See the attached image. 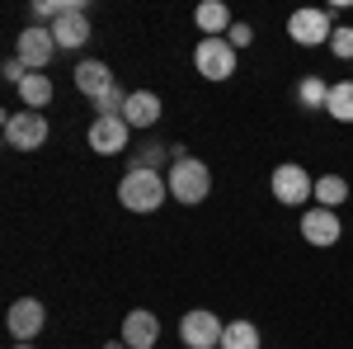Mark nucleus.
I'll list each match as a JSON object with an SVG mask.
<instances>
[{
	"instance_id": "dca6fc26",
	"label": "nucleus",
	"mask_w": 353,
	"mask_h": 349,
	"mask_svg": "<svg viewBox=\"0 0 353 349\" xmlns=\"http://www.w3.org/2000/svg\"><path fill=\"white\" fill-rule=\"evenodd\" d=\"M193 24L203 28V38H226L236 19H231V10H226L221 0H203V5L193 10Z\"/></svg>"
},
{
	"instance_id": "9b49d317",
	"label": "nucleus",
	"mask_w": 353,
	"mask_h": 349,
	"mask_svg": "<svg viewBox=\"0 0 353 349\" xmlns=\"http://www.w3.org/2000/svg\"><path fill=\"white\" fill-rule=\"evenodd\" d=\"M128 137H132L128 118H94L90 123V151L94 156H123L128 151Z\"/></svg>"
},
{
	"instance_id": "6e6552de",
	"label": "nucleus",
	"mask_w": 353,
	"mask_h": 349,
	"mask_svg": "<svg viewBox=\"0 0 353 349\" xmlns=\"http://www.w3.org/2000/svg\"><path fill=\"white\" fill-rule=\"evenodd\" d=\"M344 236V222L334 208H321V203H311L306 213H301V241L316 245V250H330V245H339Z\"/></svg>"
},
{
	"instance_id": "9d476101",
	"label": "nucleus",
	"mask_w": 353,
	"mask_h": 349,
	"mask_svg": "<svg viewBox=\"0 0 353 349\" xmlns=\"http://www.w3.org/2000/svg\"><path fill=\"white\" fill-rule=\"evenodd\" d=\"M5 326H10V335H14L19 345H33V340H38V330L48 326V307H43L38 297H19V302H10Z\"/></svg>"
},
{
	"instance_id": "1a4fd4ad",
	"label": "nucleus",
	"mask_w": 353,
	"mask_h": 349,
	"mask_svg": "<svg viewBox=\"0 0 353 349\" xmlns=\"http://www.w3.org/2000/svg\"><path fill=\"white\" fill-rule=\"evenodd\" d=\"M61 53L57 48V38H52V28H43V24H28L24 33H19V43H14V57L24 62L28 71H43V66H52V57Z\"/></svg>"
},
{
	"instance_id": "2eb2a0df",
	"label": "nucleus",
	"mask_w": 353,
	"mask_h": 349,
	"mask_svg": "<svg viewBox=\"0 0 353 349\" xmlns=\"http://www.w3.org/2000/svg\"><path fill=\"white\" fill-rule=\"evenodd\" d=\"M113 85H118V81H113L109 62H99V57H85L81 66H76V90H81V95H90V100L109 95Z\"/></svg>"
},
{
	"instance_id": "aec40b11",
	"label": "nucleus",
	"mask_w": 353,
	"mask_h": 349,
	"mask_svg": "<svg viewBox=\"0 0 353 349\" xmlns=\"http://www.w3.org/2000/svg\"><path fill=\"white\" fill-rule=\"evenodd\" d=\"M325 113L334 118V123H353V76H349V81H334V85H330Z\"/></svg>"
},
{
	"instance_id": "423d86ee",
	"label": "nucleus",
	"mask_w": 353,
	"mask_h": 349,
	"mask_svg": "<svg viewBox=\"0 0 353 349\" xmlns=\"http://www.w3.org/2000/svg\"><path fill=\"white\" fill-rule=\"evenodd\" d=\"M48 118L43 113H33V109H24V113H5V147L10 151H38L43 142H48Z\"/></svg>"
},
{
	"instance_id": "4468645a",
	"label": "nucleus",
	"mask_w": 353,
	"mask_h": 349,
	"mask_svg": "<svg viewBox=\"0 0 353 349\" xmlns=\"http://www.w3.org/2000/svg\"><path fill=\"white\" fill-rule=\"evenodd\" d=\"M161 113H165V104H161L156 90H132V95H128V109H123L128 128H156Z\"/></svg>"
},
{
	"instance_id": "4be33fe9",
	"label": "nucleus",
	"mask_w": 353,
	"mask_h": 349,
	"mask_svg": "<svg viewBox=\"0 0 353 349\" xmlns=\"http://www.w3.org/2000/svg\"><path fill=\"white\" fill-rule=\"evenodd\" d=\"M170 151L174 147H165V142H141V151L132 156V170H161L165 161H174Z\"/></svg>"
},
{
	"instance_id": "ddd939ff",
	"label": "nucleus",
	"mask_w": 353,
	"mask_h": 349,
	"mask_svg": "<svg viewBox=\"0 0 353 349\" xmlns=\"http://www.w3.org/2000/svg\"><path fill=\"white\" fill-rule=\"evenodd\" d=\"M118 340H123L128 349H156V345H161V317H156V312H141V307L128 312Z\"/></svg>"
},
{
	"instance_id": "b1692460",
	"label": "nucleus",
	"mask_w": 353,
	"mask_h": 349,
	"mask_svg": "<svg viewBox=\"0 0 353 349\" xmlns=\"http://www.w3.org/2000/svg\"><path fill=\"white\" fill-rule=\"evenodd\" d=\"M226 43H231L236 53H241V48H254V28L245 24V19H236V24H231V33H226Z\"/></svg>"
},
{
	"instance_id": "20e7f679",
	"label": "nucleus",
	"mask_w": 353,
	"mask_h": 349,
	"mask_svg": "<svg viewBox=\"0 0 353 349\" xmlns=\"http://www.w3.org/2000/svg\"><path fill=\"white\" fill-rule=\"evenodd\" d=\"M334 10H316V5H306V10H292L288 15V38L297 43V48H321L330 43V33H334Z\"/></svg>"
},
{
	"instance_id": "a878e982",
	"label": "nucleus",
	"mask_w": 353,
	"mask_h": 349,
	"mask_svg": "<svg viewBox=\"0 0 353 349\" xmlns=\"http://www.w3.org/2000/svg\"><path fill=\"white\" fill-rule=\"evenodd\" d=\"M14 349H38V345H14Z\"/></svg>"
},
{
	"instance_id": "393cba45",
	"label": "nucleus",
	"mask_w": 353,
	"mask_h": 349,
	"mask_svg": "<svg viewBox=\"0 0 353 349\" xmlns=\"http://www.w3.org/2000/svg\"><path fill=\"white\" fill-rule=\"evenodd\" d=\"M104 349H128V345H123V340H104Z\"/></svg>"
},
{
	"instance_id": "f257e3e1",
	"label": "nucleus",
	"mask_w": 353,
	"mask_h": 349,
	"mask_svg": "<svg viewBox=\"0 0 353 349\" xmlns=\"http://www.w3.org/2000/svg\"><path fill=\"white\" fill-rule=\"evenodd\" d=\"M165 198H170V180L161 170H132L128 165V175L118 180V203L128 213H156Z\"/></svg>"
},
{
	"instance_id": "f3484780",
	"label": "nucleus",
	"mask_w": 353,
	"mask_h": 349,
	"mask_svg": "<svg viewBox=\"0 0 353 349\" xmlns=\"http://www.w3.org/2000/svg\"><path fill=\"white\" fill-rule=\"evenodd\" d=\"M52 95H57V85L48 81L43 71H28V81L19 85V100H24V109H33V113H38V109H48V104H52Z\"/></svg>"
},
{
	"instance_id": "f8f14e48",
	"label": "nucleus",
	"mask_w": 353,
	"mask_h": 349,
	"mask_svg": "<svg viewBox=\"0 0 353 349\" xmlns=\"http://www.w3.org/2000/svg\"><path fill=\"white\" fill-rule=\"evenodd\" d=\"M52 38H57V48H66V53H76V48L90 43V15H85L81 0H71L61 10V19L52 24Z\"/></svg>"
},
{
	"instance_id": "6ab92c4d",
	"label": "nucleus",
	"mask_w": 353,
	"mask_h": 349,
	"mask_svg": "<svg viewBox=\"0 0 353 349\" xmlns=\"http://www.w3.org/2000/svg\"><path fill=\"white\" fill-rule=\"evenodd\" d=\"M217 349H259V326L254 321H226Z\"/></svg>"
},
{
	"instance_id": "a211bd4d",
	"label": "nucleus",
	"mask_w": 353,
	"mask_h": 349,
	"mask_svg": "<svg viewBox=\"0 0 353 349\" xmlns=\"http://www.w3.org/2000/svg\"><path fill=\"white\" fill-rule=\"evenodd\" d=\"M297 104L306 109V113H325V104H330V85L321 81V76H301V85H297Z\"/></svg>"
},
{
	"instance_id": "f03ea898",
	"label": "nucleus",
	"mask_w": 353,
	"mask_h": 349,
	"mask_svg": "<svg viewBox=\"0 0 353 349\" xmlns=\"http://www.w3.org/2000/svg\"><path fill=\"white\" fill-rule=\"evenodd\" d=\"M165 180H170V198L184 203V208H193V203L208 198L212 170H208L203 161H193V156H184V147H174V161H170V170H165Z\"/></svg>"
},
{
	"instance_id": "0eeeda50",
	"label": "nucleus",
	"mask_w": 353,
	"mask_h": 349,
	"mask_svg": "<svg viewBox=\"0 0 353 349\" xmlns=\"http://www.w3.org/2000/svg\"><path fill=\"white\" fill-rule=\"evenodd\" d=\"M221 330H226V321H221L217 312L193 307V312H184V321H179V340H184L189 349H217Z\"/></svg>"
},
{
	"instance_id": "7ed1b4c3",
	"label": "nucleus",
	"mask_w": 353,
	"mask_h": 349,
	"mask_svg": "<svg viewBox=\"0 0 353 349\" xmlns=\"http://www.w3.org/2000/svg\"><path fill=\"white\" fill-rule=\"evenodd\" d=\"M269 189H273V198H278L283 208H306V203L316 198V180H311V175H306V165H297V161L273 165Z\"/></svg>"
},
{
	"instance_id": "5701e85b",
	"label": "nucleus",
	"mask_w": 353,
	"mask_h": 349,
	"mask_svg": "<svg viewBox=\"0 0 353 349\" xmlns=\"http://www.w3.org/2000/svg\"><path fill=\"white\" fill-rule=\"evenodd\" d=\"M330 53L353 66V24H339L334 33H330Z\"/></svg>"
},
{
	"instance_id": "39448f33",
	"label": "nucleus",
	"mask_w": 353,
	"mask_h": 349,
	"mask_svg": "<svg viewBox=\"0 0 353 349\" xmlns=\"http://www.w3.org/2000/svg\"><path fill=\"white\" fill-rule=\"evenodd\" d=\"M193 66H198V76L203 81H231L236 76V48L226 43V38H198V48H193Z\"/></svg>"
},
{
	"instance_id": "412c9836",
	"label": "nucleus",
	"mask_w": 353,
	"mask_h": 349,
	"mask_svg": "<svg viewBox=\"0 0 353 349\" xmlns=\"http://www.w3.org/2000/svg\"><path fill=\"white\" fill-rule=\"evenodd\" d=\"M344 198H349V180L344 175H321L316 180V203L321 208H339Z\"/></svg>"
}]
</instances>
